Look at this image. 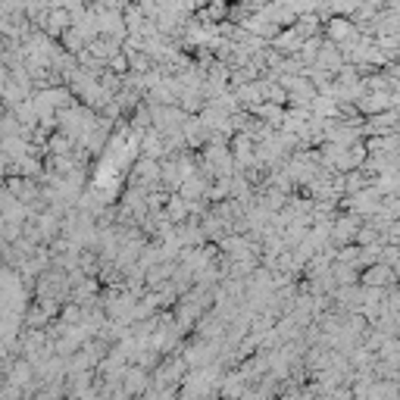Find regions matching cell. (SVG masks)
<instances>
[{
	"label": "cell",
	"mask_w": 400,
	"mask_h": 400,
	"mask_svg": "<svg viewBox=\"0 0 400 400\" xmlns=\"http://www.w3.org/2000/svg\"><path fill=\"white\" fill-rule=\"evenodd\" d=\"M322 38H325L328 44L347 47V44H356L360 32H356V22L350 16H338V13H332V16L322 22Z\"/></svg>",
	"instance_id": "cell-1"
},
{
	"label": "cell",
	"mask_w": 400,
	"mask_h": 400,
	"mask_svg": "<svg viewBox=\"0 0 400 400\" xmlns=\"http://www.w3.org/2000/svg\"><path fill=\"white\" fill-rule=\"evenodd\" d=\"M360 285H369V288H388V285H397V269L388 263H382V259H375V263L363 266L360 269Z\"/></svg>",
	"instance_id": "cell-2"
},
{
	"label": "cell",
	"mask_w": 400,
	"mask_h": 400,
	"mask_svg": "<svg viewBox=\"0 0 400 400\" xmlns=\"http://www.w3.org/2000/svg\"><path fill=\"white\" fill-rule=\"evenodd\" d=\"M313 66H319V69H325V72H338V69L344 66V57H341V51H338V44H322L319 47V53H316V60H313Z\"/></svg>",
	"instance_id": "cell-3"
},
{
	"label": "cell",
	"mask_w": 400,
	"mask_h": 400,
	"mask_svg": "<svg viewBox=\"0 0 400 400\" xmlns=\"http://www.w3.org/2000/svg\"><path fill=\"white\" fill-rule=\"evenodd\" d=\"M163 213H166V219L172 222H181V219H188V200L181 198L179 191H169L166 194V200H163Z\"/></svg>",
	"instance_id": "cell-4"
},
{
	"label": "cell",
	"mask_w": 400,
	"mask_h": 400,
	"mask_svg": "<svg viewBox=\"0 0 400 400\" xmlns=\"http://www.w3.org/2000/svg\"><path fill=\"white\" fill-rule=\"evenodd\" d=\"M328 272H332L335 285H354V282H360V266H354V263H341V259H332Z\"/></svg>",
	"instance_id": "cell-5"
},
{
	"label": "cell",
	"mask_w": 400,
	"mask_h": 400,
	"mask_svg": "<svg viewBox=\"0 0 400 400\" xmlns=\"http://www.w3.org/2000/svg\"><path fill=\"white\" fill-rule=\"evenodd\" d=\"M179 107L185 110L188 116H198L200 110H203V97H200V91H198V88H181V94H179Z\"/></svg>",
	"instance_id": "cell-6"
},
{
	"label": "cell",
	"mask_w": 400,
	"mask_h": 400,
	"mask_svg": "<svg viewBox=\"0 0 400 400\" xmlns=\"http://www.w3.org/2000/svg\"><path fill=\"white\" fill-rule=\"evenodd\" d=\"M103 66L110 69V72H116V75H125L129 72V60H125V53H122V47H119V51L113 53V57H110L107 63H103Z\"/></svg>",
	"instance_id": "cell-7"
}]
</instances>
